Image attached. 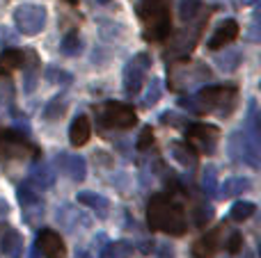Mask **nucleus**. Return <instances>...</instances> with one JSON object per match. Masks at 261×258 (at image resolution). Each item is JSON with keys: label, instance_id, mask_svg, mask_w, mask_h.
Segmentation results:
<instances>
[{"label": "nucleus", "instance_id": "nucleus-1", "mask_svg": "<svg viewBox=\"0 0 261 258\" xmlns=\"http://www.w3.org/2000/svg\"><path fill=\"white\" fill-rule=\"evenodd\" d=\"M236 101H239V91L234 85H213L202 87L197 94L179 99V105L188 112H218L220 117H229L231 110L236 108Z\"/></svg>", "mask_w": 261, "mask_h": 258}, {"label": "nucleus", "instance_id": "nucleus-2", "mask_svg": "<svg viewBox=\"0 0 261 258\" xmlns=\"http://www.w3.org/2000/svg\"><path fill=\"white\" fill-rule=\"evenodd\" d=\"M147 224L151 231H161V233H167V236H184L188 231L184 208L165 195H153L149 199Z\"/></svg>", "mask_w": 261, "mask_h": 258}, {"label": "nucleus", "instance_id": "nucleus-3", "mask_svg": "<svg viewBox=\"0 0 261 258\" xmlns=\"http://www.w3.org/2000/svg\"><path fill=\"white\" fill-rule=\"evenodd\" d=\"M138 14L144 23L147 41H163L170 37V0H140Z\"/></svg>", "mask_w": 261, "mask_h": 258}, {"label": "nucleus", "instance_id": "nucleus-4", "mask_svg": "<svg viewBox=\"0 0 261 258\" xmlns=\"http://www.w3.org/2000/svg\"><path fill=\"white\" fill-rule=\"evenodd\" d=\"M229 158L234 163H245L250 167H259V135H252L243 128L229 135Z\"/></svg>", "mask_w": 261, "mask_h": 258}, {"label": "nucleus", "instance_id": "nucleus-5", "mask_svg": "<svg viewBox=\"0 0 261 258\" xmlns=\"http://www.w3.org/2000/svg\"><path fill=\"white\" fill-rule=\"evenodd\" d=\"M99 119L103 126L108 128H119V131H126L133 128L138 121V114L130 108L128 103H119V101H108L99 108Z\"/></svg>", "mask_w": 261, "mask_h": 258}, {"label": "nucleus", "instance_id": "nucleus-6", "mask_svg": "<svg viewBox=\"0 0 261 258\" xmlns=\"http://www.w3.org/2000/svg\"><path fill=\"white\" fill-rule=\"evenodd\" d=\"M149 69H151V57L147 53L133 55V59L126 62V67H124V91L128 96H138L142 91Z\"/></svg>", "mask_w": 261, "mask_h": 258}, {"label": "nucleus", "instance_id": "nucleus-7", "mask_svg": "<svg viewBox=\"0 0 261 258\" xmlns=\"http://www.w3.org/2000/svg\"><path fill=\"white\" fill-rule=\"evenodd\" d=\"M14 23L23 35H39L46 25V9L41 5H18L14 9Z\"/></svg>", "mask_w": 261, "mask_h": 258}, {"label": "nucleus", "instance_id": "nucleus-8", "mask_svg": "<svg viewBox=\"0 0 261 258\" xmlns=\"http://www.w3.org/2000/svg\"><path fill=\"white\" fill-rule=\"evenodd\" d=\"M218 140H220V131L216 126H208V123H188L186 126V142L190 146H197L206 155L216 153Z\"/></svg>", "mask_w": 261, "mask_h": 258}, {"label": "nucleus", "instance_id": "nucleus-9", "mask_svg": "<svg viewBox=\"0 0 261 258\" xmlns=\"http://www.w3.org/2000/svg\"><path fill=\"white\" fill-rule=\"evenodd\" d=\"M213 78L211 69L206 67V64H190L188 69H176V71H172V80L170 85L174 87V89H193V87H199L204 85V82H208Z\"/></svg>", "mask_w": 261, "mask_h": 258}, {"label": "nucleus", "instance_id": "nucleus-10", "mask_svg": "<svg viewBox=\"0 0 261 258\" xmlns=\"http://www.w3.org/2000/svg\"><path fill=\"white\" fill-rule=\"evenodd\" d=\"M208 18H202V21L197 23L195 27H188V30H181L179 35L172 39L170 48H167V59H179V57H186V55L190 53V50L195 48V44L199 41V32H202L204 23H206Z\"/></svg>", "mask_w": 261, "mask_h": 258}, {"label": "nucleus", "instance_id": "nucleus-11", "mask_svg": "<svg viewBox=\"0 0 261 258\" xmlns=\"http://www.w3.org/2000/svg\"><path fill=\"white\" fill-rule=\"evenodd\" d=\"M16 197H18V204H21V210H23L25 222L28 224H35L37 219L44 215V204L39 201L37 190H32L28 183H21V185L16 187Z\"/></svg>", "mask_w": 261, "mask_h": 258}, {"label": "nucleus", "instance_id": "nucleus-12", "mask_svg": "<svg viewBox=\"0 0 261 258\" xmlns=\"http://www.w3.org/2000/svg\"><path fill=\"white\" fill-rule=\"evenodd\" d=\"M55 167H58L67 178H71L73 183L85 181V176H87V163L83 155L58 153L55 155Z\"/></svg>", "mask_w": 261, "mask_h": 258}, {"label": "nucleus", "instance_id": "nucleus-13", "mask_svg": "<svg viewBox=\"0 0 261 258\" xmlns=\"http://www.w3.org/2000/svg\"><path fill=\"white\" fill-rule=\"evenodd\" d=\"M37 251H41L44 258H64L67 256V247H64L60 233H55L53 229H44L37 238Z\"/></svg>", "mask_w": 261, "mask_h": 258}, {"label": "nucleus", "instance_id": "nucleus-14", "mask_svg": "<svg viewBox=\"0 0 261 258\" xmlns=\"http://www.w3.org/2000/svg\"><path fill=\"white\" fill-rule=\"evenodd\" d=\"M222 236H225V227H218V229H213V231L204 233L193 245V256L195 258H211L222 247Z\"/></svg>", "mask_w": 261, "mask_h": 258}, {"label": "nucleus", "instance_id": "nucleus-15", "mask_svg": "<svg viewBox=\"0 0 261 258\" xmlns=\"http://www.w3.org/2000/svg\"><path fill=\"white\" fill-rule=\"evenodd\" d=\"M241 27L239 23L234 21V18H227V21H222L220 25L216 27V32L211 35V39H208V48L211 50H225V46H229L231 41L239 37Z\"/></svg>", "mask_w": 261, "mask_h": 258}, {"label": "nucleus", "instance_id": "nucleus-16", "mask_svg": "<svg viewBox=\"0 0 261 258\" xmlns=\"http://www.w3.org/2000/svg\"><path fill=\"white\" fill-rule=\"evenodd\" d=\"M28 185L32 187V190H50L55 183V172L50 165L46 163H37L35 167L30 169V174H28Z\"/></svg>", "mask_w": 261, "mask_h": 258}, {"label": "nucleus", "instance_id": "nucleus-17", "mask_svg": "<svg viewBox=\"0 0 261 258\" xmlns=\"http://www.w3.org/2000/svg\"><path fill=\"white\" fill-rule=\"evenodd\" d=\"M76 201L81 206H87V208H92L99 219H106V217H108V213H110V201L106 199L103 195H96V192H78Z\"/></svg>", "mask_w": 261, "mask_h": 258}, {"label": "nucleus", "instance_id": "nucleus-18", "mask_svg": "<svg viewBox=\"0 0 261 258\" xmlns=\"http://www.w3.org/2000/svg\"><path fill=\"white\" fill-rule=\"evenodd\" d=\"M170 155L179 165H184V167H195L197 165V151L188 142H181V140L170 142Z\"/></svg>", "mask_w": 261, "mask_h": 258}, {"label": "nucleus", "instance_id": "nucleus-19", "mask_svg": "<svg viewBox=\"0 0 261 258\" xmlns=\"http://www.w3.org/2000/svg\"><path fill=\"white\" fill-rule=\"evenodd\" d=\"M90 135H92V123H90V119H87L85 114H78V117L71 121V128H69V140H71V144H73V146L87 144Z\"/></svg>", "mask_w": 261, "mask_h": 258}, {"label": "nucleus", "instance_id": "nucleus-20", "mask_svg": "<svg viewBox=\"0 0 261 258\" xmlns=\"http://www.w3.org/2000/svg\"><path fill=\"white\" fill-rule=\"evenodd\" d=\"M0 251L9 258H18L23 251V238L14 229H5V233L0 236Z\"/></svg>", "mask_w": 261, "mask_h": 258}, {"label": "nucleus", "instance_id": "nucleus-21", "mask_svg": "<svg viewBox=\"0 0 261 258\" xmlns=\"http://www.w3.org/2000/svg\"><path fill=\"white\" fill-rule=\"evenodd\" d=\"M64 110H67V94H58L53 96V99L48 101V103L44 105V112H41V117L46 119V121H58V119L64 117Z\"/></svg>", "mask_w": 261, "mask_h": 258}, {"label": "nucleus", "instance_id": "nucleus-22", "mask_svg": "<svg viewBox=\"0 0 261 258\" xmlns=\"http://www.w3.org/2000/svg\"><path fill=\"white\" fill-rule=\"evenodd\" d=\"M250 187H252V185H250V178L231 176V178H227V181L222 183L220 195H222V197H241L243 192H248Z\"/></svg>", "mask_w": 261, "mask_h": 258}, {"label": "nucleus", "instance_id": "nucleus-23", "mask_svg": "<svg viewBox=\"0 0 261 258\" xmlns=\"http://www.w3.org/2000/svg\"><path fill=\"white\" fill-rule=\"evenodd\" d=\"M128 256H133V247H130L126 240L110 242V245L103 247V251H101V258H128Z\"/></svg>", "mask_w": 261, "mask_h": 258}, {"label": "nucleus", "instance_id": "nucleus-24", "mask_svg": "<svg viewBox=\"0 0 261 258\" xmlns=\"http://www.w3.org/2000/svg\"><path fill=\"white\" fill-rule=\"evenodd\" d=\"M254 213H257V206H254L252 201H236L229 210V219H234V222H245V219H250Z\"/></svg>", "mask_w": 261, "mask_h": 258}, {"label": "nucleus", "instance_id": "nucleus-25", "mask_svg": "<svg viewBox=\"0 0 261 258\" xmlns=\"http://www.w3.org/2000/svg\"><path fill=\"white\" fill-rule=\"evenodd\" d=\"M23 62H25V55H23L21 50H16V48H7V50H3V55H0V67H3L5 71L21 69Z\"/></svg>", "mask_w": 261, "mask_h": 258}, {"label": "nucleus", "instance_id": "nucleus-26", "mask_svg": "<svg viewBox=\"0 0 261 258\" xmlns=\"http://www.w3.org/2000/svg\"><path fill=\"white\" fill-rule=\"evenodd\" d=\"M202 190L206 197L218 195V169L213 165H206L202 172Z\"/></svg>", "mask_w": 261, "mask_h": 258}, {"label": "nucleus", "instance_id": "nucleus-27", "mask_svg": "<svg viewBox=\"0 0 261 258\" xmlns=\"http://www.w3.org/2000/svg\"><path fill=\"white\" fill-rule=\"evenodd\" d=\"M241 59H243L241 50H222L220 55H216V62L222 71H234V69H239Z\"/></svg>", "mask_w": 261, "mask_h": 258}, {"label": "nucleus", "instance_id": "nucleus-28", "mask_svg": "<svg viewBox=\"0 0 261 258\" xmlns=\"http://www.w3.org/2000/svg\"><path fill=\"white\" fill-rule=\"evenodd\" d=\"M28 59H30V67H23L25 69V73H23V89L30 94L32 89H35V82H37V76H39V64H37V57L32 50H28Z\"/></svg>", "mask_w": 261, "mask_h": 258}, {"label": "nucleus", "instance_id": "nucleus-29", "mask_svg": "<svg viewBox=\"0 0 261 258\" xmlns=\"http://www.w3.org/2000/svg\"><path fill=\"white\" fill-rule=\"evenodd\" d=\"M60 50H62L64 55H69V57H73V55H78L83 50V39L78 32H69V35H64V39L60 41Z\"/></svg>", "mask_w": 261, "mask_h": 258}, {"label": "nucleus", "instance_id": "nucleus-30", "mask_svg": "<svg viewBox=\"0 0 261 258\" xmlns=\"http://www.w3.org/2000/svg\"><path fill=\"white\" fill-rule=\"evenodd\" d=\"M211 219H213V208L206 204V201L195 206V210H193V224H195V227L204 229L208 222H211Z\"/></svg>", "mask_w": 261, "mask_h": 258}, {"label": "nucleus", "instance_id": "nucleus-31", "mask_svg": "<svg viewBox=\"0 0 261 258\" xmlns=\"http://www.w3.org/2000/svg\"><path fill=\"white\" fill-rule=\"evenodd\" d=\"M44 76H46V80H48V82H53V85H60V87L69 85V82L73 80L71 73H67L64 69H58V67H48Z\"/></svg>", "mask_w": 261, "mask_h": 258}, {"label": "nucleus", "instance_id": "nucleus-32", "mask_svg": "<svg viewBox=\"0 0 261 258\" xmlns=\"http://www.w3.org/2000/svg\"><path fill=\"white\" fill-rule=\"evenodd\" d=\"M199 5H202V0H179V18L190 23L195 18V14H197Z\"/></svg>", "mask_w": 261, "mask_h": 258}, {"label": "nucleus", "instance_id": "nucleus-33", "mask_svg": "<svg viewBox=\"0 0 261 258\" xmlns=\"http://www.w3.org/2000/svg\"><path fill=\"white\" fill-rule=\"evenodd\" d=\"M161 89H163L161 80H158V78H151V82H149V89H147V94H144V99H142L144 108H151V105L158 103V99H161V94H163Z\"/></svg>", "mask_w": 261, "mask_h": 258}, {"label": "nucleus", "instance_id": "nucleus-34", "mask_svg": "<svg viewBox=\"0 0 261 258\" xmlns=\"http://www.w3.org/2000/svg\"><path fill=\"white\" fill-rule=\"evenodd\" d=\"M225 249H227V254H231V256L241 254V249H243V236L234 231L229 238H227V242H225Z\"/></svg>", "mask_w": 261, "mask_h": 258}, {"label": "nucleus", "instance_id": "nucleus-35", "mask_svg": "<svg viewBox=\"0 0 261 258\" xmlns=\"http://www.w3.org/2000/svg\"><path fill=\"white\" fill-rule=\"evenodd\" d=\"M151 144H153V131H151V126H144L142 131H140V135H138V142H135V146H138L140 151H147Z\"/></svg>", "mask_w": 261, "mask_h": 258}, {"label": "nucleus", "instance_id": "nucleus-36", "mask_svg": "<svg viewBox=\"0 0 261 258\" xmlns=\"http://www.w3.org/2000/svg\"><path fill=\"white\" fill-rule=\"evenodd\" d=\"M161 121H163V123H170V126H186V121H184V119H181V117H176L174 112H165V114H163V117H161Z\"/></svg>", "mask_w": 261, "mask_h": 258}, {"label": "nucleus", "instance_id": "nucleus-37", "mask_svg": "<svg viewBox=\"0 0 261 258\" xmlns=\"http://www.w3.org/2000/svg\"><path fill=\"white\" fill-rule=\"evenodd\" d=\"M9 213V206H7V201H3L0 199V217H5V215Z\"/></svg>", "mask_w": 261, "mask_h": 258}, {"label": "nucleus", "instance_id": "nucleus-38", "mask_svg": "<svg viewBox=\"0 0 261 258\" xmlns=\"http://www.w3.org/2000/svg\"><path fill=\"white\" fill-rule=\"evenodd\" d=\"M73 258H94V256H92L87 249H78V251H76V256H73Z\"/></svg>", "mask_w": 261, "mask_h": 258}, {"label": "nucleus", "instance_id": "nucleus-39", "mask_svg": "<svg viewBox=\"0 0 261 258\" xmlns=\"http://www.w3.org/2000/svg\"><path fill=\"white\" fill-rule=\"evenodd\" d=\"M158 258H172V249L163 247V249H161V256H158Z\"/></svg>", "mask_w": 261, "mask_h": 258}, {"label": "nucleus", "instance_id": "nucleus-40", "mask_svg": "<svg viewBox=\"0 0 261 258\" xmlns=\"http://www.w3.org/2000/svg\"><path fill=\"white\" fill-rule=\"evenodd\" d=\"M239 3H241V5H257L259 0H239Z\"/></svg>", "mask_w": 261, "mask_h": 258}, {"label": "nucleus", "instance_id": "nucleus-41", "mask_svg": "<svg viewBox=\"0 0 261 258\" xmlns=\"http://www.w3.org/2000/svg\"><path fill=\"white\" fill-rule=\"evenodd\" d=\"M96 3H101V5H106V3H110V0H96Z\"/></svg>", "mask_w": 261, "mask_h": 258}]
</instances>
